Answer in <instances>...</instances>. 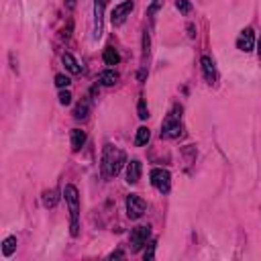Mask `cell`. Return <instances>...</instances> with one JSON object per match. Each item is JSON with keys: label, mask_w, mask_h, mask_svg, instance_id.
Listing matches in <instances>:
<instances>
[{"label": "cell", "mask_w": 261, "mask_h": 261, "mask_svg": "<svg viewBox=\"0 0 261 261\" xmlns=\"http://www.w3.org/2000/svg\"><path fill=\"white\" fill-rule=\"evenodd\" d=\"M57 202H60L57 190H47V192H43V206H45V208H55Z\"/></svg>", "instance_id": "15"}, {"label": "cell", "mask_w": 261, "mask_h": 261, "mask_svg": "<svg viewBox=\"0 0 261 261\" xmlns=\"http://www.w3.org/2000/svg\"><path fill=\"white\" fill-rule=\"evenodd\" d=\"M257 55H259V60H261V37H259V43H257Z\"/></svg>", "instance_id": "30"}, {"label": "cell", "mask_w": 261, "mask_h": 261, "mask_svg": "<svg viewBox=\"0 0 261 261\" xmlns=\"http://www.w3.org/2000/svg\"><path fill=\"white\" fill-rule=\"evenodd\" d=\"M151 237V227H137L133 229L131 233V249L137 253V251H141L145 245H147V241Z\"/></svg>", "instance_id": "6"}, {"label": "cell", "mask_w": 261, "mask_h": 261, "mask_svg": "<svg viewBox=\"0 0 261 261\" xmlns=\"http://www.w3.org/2000/svg\"><path fill=\"white\" fill-rule=\"evenodd\" d=\"M161 6H163V0H153V2H151V6H149V11H147V13H149V16H151V18L155 16V13L159 11Z\"/></svg>", "instance_id": "25"}, {"label": "cell", "mask_w": 261, "mask_h": 261, "mask_svg": "<svg viewBox=\"0 0 261 261\" xmlns=\"http://www.w3.org/2000/svg\"><path fill=\"white\" fill-rule=\"evenodd\" d=\"M102 57H104V63H106V65H117V63L121 61L119 51H117V49H112V47H106Z\"/></svg>", "instance_id": "16"}, {"label": "cell", "mask_w": 261, "mask_h": 261, "mask_svg": "<svg viewBox=\"0 0 261 261\" xmlns=\"http://www.w3.org/2000/svg\"><path fill=\"white\" fill-rule=\"evenodd\" d=\"M151 184L159 194H168L169 188H171V176L168 169H161V168H155L151 169Z\"/></svg>", "instance_id": "4"}, {"label": "cell", "mask_w": 261, "mask_h": 261, "mask_svg": "<svg viewBox=\"0 0 261 261\" xmlns=\"http://www.w3.org/2000/svg\"><path fill=\"white\" fill-rule=\"evenodd\" d=\"M63 196H65V202H67V206H70V216H72V237H78L80 235V194H78V188L76 186H65L63 190Z\"/></svg>", "instance_id": "2"}, {"label": "cell", "mask_w": 261, "mask_h": 261, "mask_svg": "<svg viewBox=\"0 0 261 261\" xmlns=\"http://www.w3.org/2000/svg\"><path fill=\"white\" fill-rule=\"evenodd\" d=\"M237 47L241 51H245V53H249L255 47V35H253V29H251V27H247V29L241 31L239 39H237Z\"/></svg>", "instance_id": "8"}, {"label": "cell", "mask_w": 261, "mask_h": 261, "mask_svg": "<svg viewBox=\"0 0 261 261\" xmlns=\"http://www.w3.org/2000/svg\"><path fill=\"white\" fill-rule=\"evenodd\" d=\"M141 180V161L139 159H131L127 163V182L129 184H137Z\"/></svg>", "instance_id": "11"}, {"label": "cell", "mask_w": 261, "mask_h": 261, "mask_svg": "<svg viewBox=\"0 0 261 261\" xmlns=\"http://www.w3.org/2000/svg\"><path fill=\"white\" fill-rule=\"evenodd\" d=\"M188 31H190V37L196 35V33H194V25H188Z\"/></svg>", "instance_id": "29"}, {"label": "cell", "mask_w": 261, "mask_h": 261, "mask_svg": "<svg viewBox=\"0 0 261 261\" xmlns=\"http://www.w3.org/2000/svg\"><path fill=\"white\" fill-rule=\"evenodd\" d=\"M127 163V155H124V151L114 147V145H104V151H102V178L110 180V178H117L123 166Z\"/></svg>", "instance_id": "1"}, {"label": "cell", "mask_w": 261, "mask_h": 261, "mask_svg": "<svg viewBox=\"0 0 261 261\" xmlns=\"http://www.w3.org/2000/svg\"><path fill=\"white\" fill-rule=\"evenodd\" d=\"M151 139V131L147 127H139L137 129V137H135V145H139V147H143V145H147Z\"/></svg>", "instance_id": "17"}, {"label": "cell", "mask_w": 261, "mask_h": 261, "mask_svg": "<svg viewBox=\"0 0 261 261\" xmlns=\"http://www.w3.org/2000/svg\"><path fill=\"white\" fill-rule=\"evenodd\" d=\"M176 8H178L182 15H188L192 11V4L188 2V0H176Z\"/></svg>", "instance_id": "22"}, {"label": "cell", "mask_w": 261, "mask_h": 261, "mask_svg": "<svg viewBox=\"0 0 261 261\" xmlns=\"http://www.w3.org/2000/svg\"><path fill=\"white\" fill-rule=\"evenodd\" d=\"M149 45H151V39H149V35L145 33L143 35V61L147 60V55H149Z\"/></svg>", "instance_id": "26"}, {"label": "cell", "mask_w": 261, "mask_h": 261, "mask_svg": "<svg viewBox=\"0 0 261 261\" xmlns=\"http://www.w3.org/2000/svg\"><path fill=\"white\" fill-rule=\"evenodd\" d=\"M145 210H147V204H145V200L137 194H131L127 198V216L133 218V220H137L145 215Z\"/></svg>", "instance_id": "5"}, {"label": "cell", "mask_w": 261, "mask_h": 261, "mask_svg": "<svg viewBox=\"0 0 261 261\" xmlns=\"http://www.w3.org/2000/svg\"><path fill=\"white\" fill-rule=\"evenodd\" d=\"M200 63H202V74H204L206 82H208V84H215V82H216V67H215V61H212L208 55H202Z\"/></svg>", "instance_id": "10"}, {"label": "cell", "mask_w": 261, "mask_h": 261, "mask_svg": "<svg viewBox=\"0 0 261 261\" xmlns=\"http://www.w3.org/2000/svg\"><path fill=\"white\" fill-rule=\"evenodd\" d=\"M108 257H110V259H119V257H124V253H123V251H112Z\"/></svg>", "instance_id": "27"}, {"label": "cell", "mask_w": 261, "mask_h": 261, "mask_svg": "<svg viewBox=\"0 0 261 261\" xmlns=\"http://www.w3.org/2000/svg\"><path fill=\"white\" fill-rule=\"evenodd\" d=\"M15 249H16V237L4 239V243H2V255L4 257H11L15 253Z\"/></svg>", "instance_id": "18"}, {"label": "cell", "mask_w": 261, "mask_h": 261, "mask_svg": "<svg viewBox=\"0 0 261 261\" xmlns=\"http://www.w3.org/2000/svg\"><path fill=\"white\" fill-rule=\"evenodd\" d=\"M88 110H90L88 102H80L78 106H76V110H74V117L76 119H86L88 117Z\"/></svg>", "instance_id": "19"}, {"label": "cell", "mask_w": 261, "mask_h": 261, "mask_svg": "<svg viewBox=\"0 0 261 261\" xmlns=\"http://www.w3.org/2000/svg\"><path fill=\"white\" fill-rule=\"evenodd\" d=\"M133 8H135L133 0H127V2H123V4H119V6H114V11H112V15H110L112 25H114V27H121L124 21H127V16L133 13Z\"/></svg>", "instance_id": "7"}, {"label": "cell", "mask_w": 261, "mask_h": 261, "mask_svg": "<svg viewBox=\"0 0 261 261\" xmlns=\"http://www.w3.org/2000/svg\"><path fill=\"white\" fill-rule=\"evenodd\" d=\"M155 247H157V245H155V241H151L149 247L145 249V253H143V259H145V261H151L153 257H155Z\"/></svg>", "instance_id": "23"}, {"label": "cell", "mask_w": 261, "mask_h": 261, "mask_svg": "<svg viewBox=\"0 0 261 261\" xmlns=\"http://www.w3.org/2000/svg\"><path fill=\"white\" fill-rule=\"evenodd\" d=\"M182 133V106L176 104L171 108V112L163 119L161 124V139H176Z\"/></svg>", "instance_id": "3"}, {"label": "cell", "mask_w": 261, "mask_h": 261, "mask_svg": "<svg viewBox=\"0 0 261 261\" xmlns=\"http://www.w3.org/2000/svg\"><path fill=\"white\" fill-rule=\"evenodd\" d=\"M137 112H139V119H141V121H147V119H149L147 102H145L143 98H141V100H139V104H137Z\"/></svg>", "instance_id": "20"}, {"label": "cell", "mask_w": 261, "mask_h": 261, "mask_svg": "<svg viewBox=\"0 0 261 261\" xmlns=\"http://www.w3.org/2000/svg\"><path fill=\"white\" fill-rule=\"evenodd\" d=\"M57 98H60V104L67 106V104H72V92L65 88V90H61V92H60V96H57Z\"/></svg>", "instance_id": "24"}, {"label": "cell", "mask_w": 261, "mask_h": 261, "mask_svg": "<svg viewBox=\"0 0 261 261\" xmlns=\"http://www.w3.org/2000/svg\"><path fill=\"white\" fill-rule=\"evenodd\" d=\"M86 143V133L82 129H74L72 131V149L74 151H80Z\"/></svg>", "instance_id": "13"}, {"label": "cell", "mask_w": 261, "mask_h": 261, "mask_svg": "<svg viewBox=\"0 0 261 261\" xmlns=\"http://www.w3.org/2000/svg\"><path fill=\"white\" fill-rule=\"evenodd\" d=\"M70 84H72V80L67 78V76H63V74H57L55 76V86H57V88H67Z\"/></svg>", "instance_id": "21"}, {"label": "cell", "mask_w": 261, "mask_h": 261, "mask_svg": "<svg viewBox=\"0 0 261 261\" xmlns=\"http://www.w3.org/2000/svg\"><path fill=\"white\" fill-rule=\"evenodd\" d=\"M61 61H63V65L67 67V72L70 74H74V76H78L80 72H82V67H80V63L76 61V57L72 55V53H63L61 55Z\"/></svg>", "instance_id": "12"}, {"label": "cell", "mask_w": 261, "mask_h": 261, "mask_svg": "<svg viewBox=\"0 0 261 261\" xmlns=\"http://www.w3.org/2000/svg\"><path fill=\"white\" fill-rule=\"evenodd\" d=\"M108 0H96L94 2V39H100L102 35V15H104V6Z\"/></svg>", "instance_id": "9"}, {"label": "cell", "mask_w": 261, "mask_h": 261, "mask_svg": "<svg viewBox=\"0 0 261 261\" xmlns=\"http://www.w3.org/2000/svg\"><path fill=\"white\" fill-rule=\"evenodd\" d=\"M117 80H119V74L114 70H106V72H102L98 76V82L102 86H114V84H117Z\"/></svg>", "instance_id": "14"}, {"label": "cell", "mask_w": 261, "mask_h": 261, "mask_svg": "<svg viewBox=\"0 0 261 261\" xmlns=\"http://www.w3.org/2000/svg\"><path fill=\"white\" fill-rule=\"evenodd\" d=\"M65 2H67V8H70V11L76 6V0H65Z\"/></svg>", "instance_id": "28"}]
</instances>
